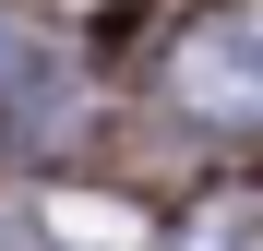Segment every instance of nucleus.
<instances>
[{"label": "nucleus", "instance_id": "2", "mask_svg": "<svg viewBox=\"0 0 263 251\" xmlns=\"http://www.w3.org/2000/svg\"><path fill=\"white\" fill-rule=\"evenodd\" d=\"M72 120V72H60V48L48 36H24V24H0V132L12 144H48Z\"/></svg>", "mask_w": 263, "mask_h": 251}, {"label": "nucleus", "instance_id": "3", "mask_svg": "<svg viewBox=\"0 0 263 251\" xmlns=\"http://www.w3.org/2000/svg\"><path fill=\"white\" fill-rule=\"evenodd\" d=\"M180 251H263V191H215L180 227Z\"/></svg>", "mask_w": 263, "mask_h": 251}, {"label": "nucleus", "instance_id": "1", "mask_svg": "<svg viewBox=\"0 0 263 251\" xmlns=\"http://www.w3.org/2000/svg\"><path fill=\"white\" fill-rule=\"evenodd\" d=\"M167 96L215 132H251L263 120V12H203L180 24V48H167Z\"/></svg>", "mask_w": 263, "mask_h": 251}]
</instances>
